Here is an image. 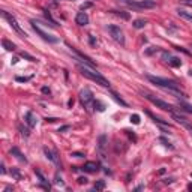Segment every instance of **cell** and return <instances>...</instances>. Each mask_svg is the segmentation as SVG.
Wrapping results in <instances>:
<instances>
[{
    "label": "cell",
    "instance_id": "6da1fadb",
    "mask_svg": "<svg viewBox=\"0 0 192 192\" xmlns=\"http://www.w3.org/2000/svg\"><path fill=\"white\" fill-rule=\"evenodd\" d=\"M78 69H80L81 75H84L86 78H89V80H92V81H95L96 84H101L102 87H110L111 86L107 78H104L98 71H95V68H92V66H89V65L78 63Z\"/></svg>",
    "mask_w": 192,
    "mask_h": 192
},
{
    "label": "cell",
    "instance_id": "7a4b0ae2",
    "mask_svg": "<svg viewBox=\"0 0 192 192\" xmlns=\"http://www.w3.org/2000/svg\"><path fill=\"white\" fill-rule=\"evenodd\" d=\"M147 80L150 83H153L156 86L165 89H179V84L174 80H168V78H162V77H155V75H147Z\"/></svg>",
    "mask_w": 192,
    "mask_h": 192
},
{
    "label": "cell",
    "instance_id": "3957f363",
    "mask_svg": "<svg viewBox=\"0 0 192 192\" xmlns=\"http://www.w3.org/2000/svg\"><path fill=\"white\" fill-rule=\"evenodd\" d=\"M80 101H81V104H83V107L87 110L89 113H92L93 110V102H95V98H93V93H92V90L90 89H83L81 92H80Z\"/></svg>",
    "mask_w": 192,
    "mask_h": 192
},
{
    "label": "cell",
    "instance_id": "277c9868",
    "mask_svg": "<svg viewBox=\"0 0 192 192\" xmlns=\"http://www.w3.org/2000/svg\"><path fill=\"white\" fill-rule=\"evenodd\" d=\"M108 32H110L111 38L114 39V41H116L117 44L125 45V36H123V32H122V29L119 27V26L110 24V26H108Z\"/></svg>",
    "mask_w": 192,
    "mask_h": 192
},
{
    "label": "cell",
    "instance_id": "5b68a950",
    "mask_svg": "<svg viewBox=\"0 0 192 192\" xmlns=\"http://www.w3.org/2000/svg\"><path fill=\"white\" fill-rule=\"evenodd\" d=\"M30 23H32V27H33V30H35V32L38 33V35L44 39V41H47V42H50V44H57V42H59V39H57L56 36H51V35H48V33H45V32H44L41 27H39V26H36V21H35V20H32Z\"/></svg>",
    "mask_w": 192,
    "mask_h": 192
},
{
    "label": "cell",
    "instance_id": "8992f818",
    "mask_svg": "<svg viewBox=\"0 0 192 192\" xmlns=\"http://www.w3.org/2000/svg\"><path fill=\"white\" fill-rule=\"evenodd\" d=\"M2 15H3L6 20H8L9 26H11V27H12V29H14V30L18 33V35H21L23 38H26V36H27V35H26V32H23V29L20 27V24L17 23V20H15V17H14V15L8 14V12H6V11H2Z\"/></svg>",
    "mask_w": 192,
    "mask_h": 192
},
{
    "label": "cell",
    "instance_id": "52a82bcc",
    "mask_svg": "<svg viewBox=\"0 0 192 192\" xmlns=\"http://www.w3.org/2000/svg\"><path fill=\"white\" fill-rule=\"evenodd\" d=\"M144 98H146V99H149L152 104L156 105V107H158V108H161V110H165V111H174L173 105H170L168 102L162 101V99H158V98L152 96V95H144Z\"/></svg>",
    "mask_w": 192,
    "mask_h": 192
},
{
    "label": "cell",
    "instance_id": "ba28073f",
    "mask_svg": "<svg viewBox=\"0 0 192 192\" xmlns=\"http://www.w3.org/2000/svg\"><path fill=\"white\" fill-rule=\"evenodd\" d=\"M132 8H140V9H152L156 6V2L155 0H140V2H135V0H129L126 3Z\"/></svg>",
    "mask_w": 192,
    "mask_h": 192
},
{
    "label": "cell",
    "instance_id": "9c48e42d",
    "mask_svg": "<svg viewBox=\"0 0 192 192\" xmlns=\"http://www.w3.org/2000/svg\"><path fill=\"white\" fill-rule=\"evenodd\" d=\"M171 116H173V119H174V120H176L179 125H182V126L192 135V123H191L189 120H186L185 117H182L180 114H177V113H174V111H171Z\"/></svg>",
    "mask_w": 192,
    "mask_h": 192
},
{
    "label": "cell",
    "instance_id": "30bf717a",
    "mask_svg": "<svg viewBox=\"0 0 192 192\" xmlns=\"http://www.w3.org/2000/svg\"><path fill=\"white\" fill-rule=\"evenodd\" d=\"M162 60H165L170 66H173V68H179V66H182V60H180V59L171 56L168 51H162Z\"/></svg>",
    "mask_w": 192,
    "mask_h": 192
},
{
    "label": "cell",
    "instance_id": "8fae6325",
    "mask_svg": "<svg viewBox=\"0 0 192 192\" xmlns=\"http://www.w3.org/2000/svg\"><path fill=\"white\" fill-rule=\"evenodd\" d=\"M24 120H26V123H27L30 128H35L36 125H38V117H36L35 114H33L32 111H27V113H26Z\"/></svg>",
    "mask_w": 192,
    "mask_h": 192
},
{
    "label": "cell",
    "instance_id": "7c38bea8",
    "mask_svg": "<svg viewBox=\"0 0 192 192\" xmlns=\"http://www.w3.org/2000/svg\"><path fill=\"white\" fill-rule=\"evenodd\" d=\"M75 23L78 26H87L89 24V17L86 12H78L77 17H75Z\"/></svg>",
    "mask_w": 192,
    "mask_h": 192
},
{
    "label": "cell",
    "instance_id": "4fadbf2b",
    "mask_svg": "<svg viewBox=\"0 0 192 192\" xmlns=\"http://www.w3.org/2000/svg\"><path fill=\"white\" fill-rule=\"evenodd\" d=\"M44 153H45V155H47V158H48V159H50V161H53V162H54V164L57 165V167H62V165H60V161H59V159H57V155H56V153H53V152H51V150H48L47 147H45V149H44Z\"/></svg>",
    "mask_w": 192,
    "mask_h": 192
},
{
    "label": "cell",
    "instance_id": "5bb4252c",
    "mask_svg": "<svg viewBox=\"0 0 192 192\" xmlns=\"http://www.w3.org/2000/svg\"><path fill=\"white\" fill-rule=\"evenodd\" d=\"M83 170L87 171V173H96V171L99 170V167H98L96 162H92V161H90V162H86V164H84Z\"/></svg>",
    "mask_w": 192,
    "mask_h": 192
},
{
    "label": "cell",
    "instance_id": "9a60e30c",
    "mask_svg": "<svg viewBox=\"0 0 192 192\" xmlns=\"http://www.w3.org/2000/svg\"><path fill=\"white\" fill-rule=\"evenodd\" d=\"M11 155H14V156L17 158V159H18V161H21V162H27V159H26V158L23 156V153H21V152H20L17 147H12Z\"/></svg>",
    "mask_w": 192,
    "mask_h": 192
},
{
    "label": "cell",
    "instance_id": "2e32d148",
    "mask_svg": "<svg viewBox=\"0 0 192 192\" xmlns=\"http://www.w3.org/2000/svg\"><path fill=\"white\" fill-rule=\"evenodd\" d=\"M110 95H111V98H113V99H114V101H116L117 104H120V105H123V107H128V102H126V101H123V99H122L120 96H119V95L116 93V92H110Z\"/></svg>",
    "mask_w": 192,
    "mask_h": 192
},
{
    "label": "cell",
    "instance_id": "e0dca14e",
    "mask_svg": "<svg viewBox=\"0 0 192 192\" xmlns=\"http://www.w3.org/2000/svg\"><path fill=\"white\" fill-rule=\"evenodd\" d=\"M147 116L153 119V122H155V123H159V125H165V126H168V128H170V123H168V122H165V120H162V119H159V117L153 116V114H152L150 111H147Z\"/></svg>",
    "mask_w": 192,
    "mask_h": 192
},
{
    "label": "cell",
    "instance_id": "ac0fdd59",
    "mask_svg": "<svg viewBox=\"0 0 192 192\" xmlns=\"http://www.w3.org/2000/svg\"><path fill=\"white\" fill-rule=\"evenodd\" d=\"M2 45H3V47L8 50V51H14V50H15V44H12L11 41H8V39H3V41H2Z\"/></svg>",
    "mask_w": 192,
    "mask_h": 192
},
{
    "label": "cell",
    "instance_id": "d6986e66",
    "mask_svg": "<svg viewBox=\"0 0 192 192\" xmlns=\"http://www.w3.org/2000/svg\"><path fill=\"white\" fill-rule=\"evenodd\" d=\"M177 14H179V17H182V18H185V20H188V21H192V14H189V12L183 11V9H179V11H177Z\"/></svg>",
    "mask_w": 192,
    "mask_h": 192
},
{
    "label": "cell",
    "instance_id": "ffe728a7",
    "mask_svg": "<svg viewBox=\"0 0 192 192\" xmlns=\"http://www.w3.org/2000/svg\"><path fill=\"white\" fill-rule=\"evenodd\" d=\"M132 26H134L135 29H143L144 26H146V20H143V18H138V20H135V21L132 23Z\"/></svg>",
    "mask_w": 192,
    "mask_h": 192
},
{
    "label": "cell",
    "instance_id": "44dd1931",
    "mask_svg": "<svg viewBox=\"0 0 192 192\" xmlns=\"http://www.w3.org/2000/svg\"><path fill=\"white\" fill-rule=\"evenodd\" d=\"M113 14H116V15H119V17H122L123 20H129V14L128 12H123V11H111Z\"/></svg>",
    "mask_w": 192,
    "mask_h": 192
},
{
    "label": "cell",
    "instance_id": "7402d4cb",
    "mask_svg": "<svg viewBox=\"0 0 192 192\" xmlns=\"http://www.w3.org/2000/svg\"><path fill=\"white\" fill-rule=\"evenodd\" d=\"M180 107H182L183 111H186V113H189V114H192V105H189L186 102H180Z\"/></svg>",
    "mask_w": 192,
    "mask_h": 192
},
{
    "label": "cell",
    "instance_id": "603a6c76",
    "mask_svg": "<svg viewBox=\"0 0 192 192\" xmlns=\"http://www.w3.org/2000/svg\"><path fill=\"white\" fill-rule=\"evenodd\" d=\"M93 108L98 110V111H104V110H105V105H104L102 102H99V101H95V102H93Z\"/></svg>",
    "mask_w": 192,
    "mask_h": 192
},
{
    "label": "cell",
    "instance_id": "cb8c5ba5",
    "mask_svg": "<svg viewBox=\"0 0 192 192\" xmlns=\"http://www.w3.org/2000/svg\"><path fill=\"white\" fill-rule=\"evenodd\" d=\"M95 189H96V191L105 189V180H98V182L95 183Z\"/></svg>",
    "mask_w": 192,
    "mask_h": 192
},
{
    "label": "cell",
    "instance_id": "d4e9b609",
    "mask_svg": "<svg viewBox=\"0 0 192 192\" xmlns=\"http://www.w3.org/2000/svg\"><path fill=\"white\" fill-rule=\"evenodd\" d=\"M20 56H21L23 59H27V60H30V62H36V59L33 57V56H30L29 53H26V51H23V53H20Z\"/></svg>",
    "mask_w": 192,
    "mask_h": 192
},
{
    "label": "cell",
    "instance_id": "484cf974",
    "mask_svg": "<svg viewBox=\"0 0 192 192\" xmlns=\"http://www.w3.org/2000/svg\"><path fill=\"white\" fill-rule=\"evenodd\" d=\"M18 129H20V132H21V135H24V137H29V134H30V132H29V129H27V128H23L21 125H20V126H18Z\"/></svg>",
    "mask_w": 192,
    "mask_h": 192
},
{
    "label": "cell",
    "instance_id": "4316f807",
    "mask_svg": "<svg viewBox=\"0 0 192 192\" xmlns=\"http://www.w3.org/2000/svg\"><path fill=\"white\" fill-rule=\"evenodd\" d=\"M131 122L134 125H138V123H140V116H138V114H132L131 116Z\"/></svg>",
    "mask_w": 192,
    "mask_h": 192
},
{
    "label": "cell",
    "instance_id": "83f0119b",
    "mask_svg": "<svg viewBox=\"0 0 192 192\" xmlns=\"http://www.w3.org/2000/svg\"><path fill=\"white\" fill-rule=\"evenodd\" d=\"M11 174L14 176L15 179H18V180H20V179H21V174H20V171H18L17 168H12V170H11Z\"/></svg>",
    "mask_w": 192,
    "mask_h": 192
},
{
    "label": "cell",
    "instance_id": "f1b7e54d",
    "mask_svg": "<svg viewBox=\"0 0 192 192\" xmlns=\"http://www.w3.org/2000/svg\"><path fill=\"white\" fill-rule=\"evenodd\" d=\"M15 80L18 81V83H26V81H29V80H32V77H17Z\"/></svg>",
    "mask_w": 192,
    "mask_h": 192
},
{
    "label": "cell",
    "instance_id": "f546056e",
    "mask_svg": "<svg viewBox=\"0 0 192 192\" xmlns=\"http://www.w3.org/2000/svg\"><path fill=\"white\" fill-rule=\"evenodd\" d=\"M87 177H78V183L80 185H87Z\"/></svg>",
    "mask_w": 192,
    "mask_h": 192
},
{
    "label": "cell",
    "instance_id": "4dcf8cb0",
    "mask_svg": "<svg viewBox=\"0 0 192 192\" xmlns=\"http://www.w3.org/2000/svg\"><path fill=\"white\" fill-rule=\"evenodd\" d=\"M155 51H158V47H150L149 50H146V54H153Z\"/></svg>",
    "mask_w": 192,
    "mask_h": 192
},
{
    "label": "cell",
    "instance_id": "1f68e13d",
    "mask_svg": "<svg viewBox=\"0 0 192 192\" xmlns=\"http://www.w3.org/2000/svg\"><path fill=\"white\" fill-rule=\"evenodd\" d=\"M159 141H162V143H164V146H167V147H170V149H174L173 146H171V144H170L167 140H165V138H159Z\"/></svg>",
    "mask_w": 192,
    "mask_h": 192
},
{
    "label": "cell",
    "instance_id": "d6a6232c",
    "mask_svg": "<svg viewBox=\"0 0 192 192\" xmlns=\"http://www.w3.org/2000/svg\"><path fill=\"white\" fill-rule=\"evenodd\" d=\"M182 5H186V6H192V0H179Z\"/></svg>",
    "mask_w": 192,
    "mask_h": 192
},
{
    "label": "cell",
    "instance_id": "836d02e7",
    "mask_svg": "<svg viewBox=\"0 0 192 192\" xmlns=\"http://www.w3.org/2000/svg\"><path fill=\"white\" fill-rule=\"evenodd\" d=\"M71 156H74V158H83L84 155L81 153V152H74V153H72Z\"/></svg>",
    "mask_w": 192,
    "mask_h": 192
},
{
    "label": "cell",
    "instance_id": "e575fe53",
    "mask_svg": "<svg viewBox=\"0 0 192 192\" xmlns=\"http://www.w3.org/2000/svg\"><path fill=\"white\" fill-rule=\"evenodd\" d=\"M90 6H92V3H84V5H81V11H84V9L90 8Z\"/></svg>",
    "mask_w": 192,
    "mask_h": 192
},
{
    "label": "cell",
    "instance_id": "d590c367",
    "mask_svg": "<svg viewBox=\"0 0 192 192\" xmlns=\"http://www.w3.org/2000/svg\"><path fill=\"white\" fill-rule=\"evenodd\" d=\"M89 39H90V44H92V45H93V47H95V45H96V41H95V38L92 36V35H89Z\"/></svg>",
    "mask_w": 192,
    "mask_h": 192
},
{
    "label": "cell",
    "instance_id": "8d00e7d4",
    "mask_svg": "<svg viewBox=\"0 0 192 192\" xmlns=\"http://www.w3.org/2000/svg\"><path fill=\"white\" fill-rule=\"evenodd\" d=\"M54 182H56L57 185H59V183H60V185L63 183V182H62V179H60V177H59V174H56V180H54Z\"/></svg>",
    "mask_w": 192,
    "mask_h": 192
},
{
    "label": "cell",
    "instance_id": "74e56055",
    "mask_svg": "<svg viewBox=\"0 0 192 192\" xmlns=\"http://www.w3.org/2000/svg\"><path fill=\"white\" fill-rule=\"evenodd\" d=\"M42 93H45V95H50V89H48V87H42Z\"/></svg>",
    "mask_w": 192,
    "mask_h": 192
},
{
    "label": "cell",
    "instance_id": "f35d334b",
    "mask_svg": "<svg viewBox=\"0 0 192 192\" xmlns=\"http://www.w3.org/2000/svg\"><path fill=\"white\" fill-rule=\"evenodd\" d=\"M56 120H57V119H54V117H48V119H47V122H50V123L56 122Z\"/></svg>",
    "mask_w": 192,
    "mask_h": 192
},
{
    "label": "cell",
    "instance_id": "ab89813d",
    "mask_svg": "<svg viewBox=\"0 0 192 192\" xmlns=\"http://www.w3.org/2000/svg\"><path fill=\"white\" fill-rule=\"evenodd\" d=\"M69 129V126H62L60 129H59V132H63V131H68Z\"/></svg>",
    "mask_w": 192,
    "mask_h": 192
},
{
    "label": "cell",
    "instance_id": "60d3db41",
    "mask_svg": "<svg viewBox=\"0 0 192 192\" xmlns=\"http://www.w3.org/2000/svg\"><path fill=\"white\" fill-rule=\"evenodd\" d=\"M171 182H173V179H165L164 180V183H171Z\"/></svg>",
    "mask_w": 192,
    "mask_h": 192
},
{
    "label": "cell",
    "instance_id": "b9f144b4",
    "mask_svg": "<svg viewBox=\"0 0 192 192\" xmlns=\"http://www.w3.org/2000/svg\"><path fill=\"white\" fill-rule=\"evenodd\" d=\"M68 105H69V107H72V105H74V99H69V102H68Z\"/></svg>",
    "mask_w": 192,
    "mask_h": 192
},
{
    "label": "cell",
    "instance_id": "7bdbcfd3",
    "mask_svg": "<svg viewBox=\"0 0 192 192\" xmlns=\"http://www.w3.org/2000/svg\"><path fill=\"white\" fill-rule=\"evenodd\" d=\"M5 173H6V170H5V165L2 164V174H5Z\"/></svg>",
    "mask_w": 192,
    "mask_h": 192
},
{
    "label": "cell",
    "instance_id": "ee69618b",
    "mask_svg": "<svg viewBox=\"0 0 192 192\" xmlns=\"http://www.w3.org/2000/svg\"><path fill=\"white\" fill-rule=\"evenodd\" d=\"M188 189H189V191H192V183H191V185H188Z\"/></svg>",
    "mask_w": 192,
    "mask_h": 192
},
{
    "label": "cell",
    "instance_id": "f6af8a7d",
    "mask_svg": "<svg viewBox=\"0 0 192 192\" xmlns=\"http://www.w3.org/2000/svg\"><path fill=\"white\" fill-rule=\"evenodd\" d=\"M189 75H191V77H192V69H191V71H189Z\"/></svg>",
    "mask_w": 192,
    "mask_h": 192
},
{
    "label": "cell",
    "instance_id": "bcb514c9",
    "mask_svg": "<svg viewBox=\"0 0 192 192\" xmlns=\"http://www.w3.org/2000/svg\"><path fill=\"white\" fill-rule=\"evenodd\" d=\"M54 2H59V0H54Z\"/></svg>",
    "mask_w": 192,
    "mask_h": 192
},
{
    "label": "cell",
    "instance_id": "7dc6e473",
    "mask_svg": "<svg viewBox=\"0 0 192 192\" xmlns=\"http://www.w3.org/2000/svg\"><path fill=\"white\" fill-rule=\"evenodd\" d=\"M191 48H192V44H191Z\"/></svg>",
    "mask_w": 192,
    "mask_h": 192
},
{
    "label": "cell",
    "instance_id": "c3c4849f",
    "mask_svg": "<svg viewBox=\"0 0 192 192\" xmlns=\"http://www.w3.org/2000/svg\"><path fill=\"white\" fill-rule=\"evenodd\" d=\"M191 177H192V174H191Z\"/></svg>",
    "mask_w": 192,
    "mask_h": 192
}]
</instances>
